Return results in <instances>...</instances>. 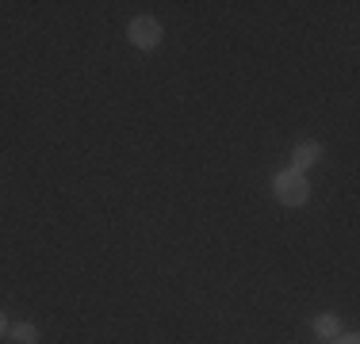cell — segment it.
<instances>
[{"instance_id": "6da1fadb", "label": "cell", "mask_w": 360, "mask_h": 344, "mask_svg": "<svg viewBox=\"0 0 360 344\" xmlns=\"http://www.w3.org/2000/svg\"><path fill=\"white\" fill-rule=\"evenodd\" d=\"M272 192L284 206H303L311 199V184H307V172H295V168H284L272 176Z\"/></svg>"}, {"instance_id": "7a4b0ae2", "label": "cell", "mask_w": 360, "mask_h": 344, "mask_svg": "<svg viewBox=\"0 0 360 344\" xmlns=\"http://www.w3.org/2000/svg\"><path fill=\"white\" fill-rule=\"evenodd\" d=\"M161 23L153 20V15H134L131 20V27H127V39H131V46H139V50H158L161 46Z\"/></svg>"}, {"instance_id": "3957f363", "label": "cell", "mask_w": 360, "mask_h": 344, "mask_svg": "<svg viewBox=\"0 0 360 344\" xmlns=\"http://www.w3.org/2000/svg\"><path fill=\"white\" fill-rule=\"evenodd\" d=\"M322 142H299L295 150H291V168L295 172H307V168H314L322 161Z\"/></svg>"}, {"instance_id": "277c9868", "label": "cell", "mask_w": 360, "mask_h": 344, "mask_svg": "<svg viewBox=\"0 0 360 344\" xmlns=\"http://www.w3.org/2000/svg\"><path fill=\"white\" fill-rule=\"evenodd\" d=\"M8 340L12 344H39V329L31 322H15V325H8Z\"/></svg>"}, {"instance_id": "5b68a950", "label": "cell", "mask_w": 360, "mask_h": 344, "mask_svg": "<svg viewBox=\"0 0 360 344\" xmlns=\"http://www.w3.org/2000/svg\"><path fill=\"white\" fill-rule=\"evenodd\" d=\"M314 333L326 337V340H333V337H341V322L333 314H319V317H314Z\"/></svg>"}, {"instance_id": "8992f818", "label": "cell", "mask_w": 360, "mask_h": 344, "mask_svg": "<svg viewBox=\"0 0 360 344\" xmlns=\"http://www.w3.org/2000/svg\"><path fill=\"white\" fill-rule=\"evenodd\" d=\"M333 340H338V344H360V340L353 337V333H341V337H333Z\"/></svg>"}, {"instance_id": "52a82bcc", "label": "cell", "mask_w": 360, "mask_h": 344, "mask_svg": "<svg viewBox=\"0 0 360 344\" xmlns=\"http://www.w3.org/2000/svg\"><path fill=\"white\" fill-rule=\"evenodd\" d=\"M0 337H8V317H4V310H0Z\"/></svg>"}]
</instances>
